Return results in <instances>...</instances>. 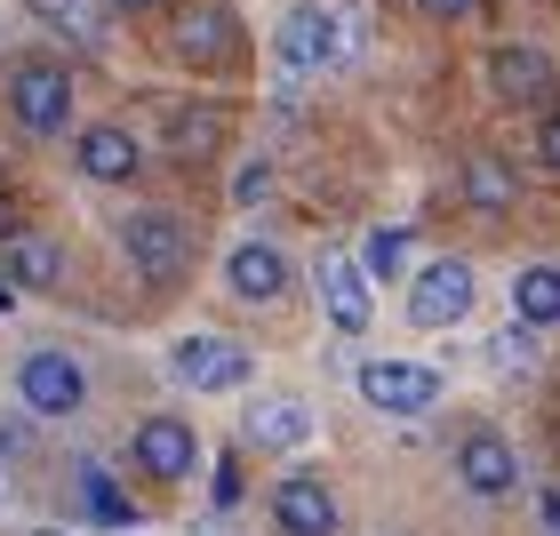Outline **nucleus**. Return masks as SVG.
I'll list each match as a JSON object with an SVG mask.
<instances>
[{
    "label": "nucleus",
    "instance_id": "0eeeda50",
    "mask_svg": "<svg viewBox=\"0 0 560 536\" xmlns=\"http://www.w3.org/2000/svg\"><path fill=\"white\" fill-rule=\"evenodd\" d=\"M361 400L376 417H424L441 400V369L424 361H361Z\"/></svg>",
    "mask_w": 560,
    "mask_h": 536
},
{
    "label": "nucleus",
    "instance_id": "a878e982",
    "mask_svg": "<svg viewBox=\"0 0 560 536\" xmlns=\"http://www.w3.org/2000/svg\"><path fill=\"white\" fill-rule=\"evenodd\" d=\"M537 161H545V168H560V105L545 113V129H537Z\"/></svg>",
    "mask_w": 560,
    "mask_h": 536
},
{
    "label": "nucleus",
    "instance_id": "dca6fc26",
    "mask_svg": "<svg viewBox=\"0 0 560 536\" xmlns=\"http://www.w3.org/2000/svg\"><path fill=\"white\" fill-rule=\"evenodd\" d=\"M248 441H257V448H280V456H289V448H304V441H313V408H304V400H289V393H272V400H257V408H248Z\"/></svg>",
    "mask_w": 560,
    "mask_h": 536
},
{
    "label": "nucleus",
    "instance_id": "f3484780",
    "mask_svg": "<svg viewBox=\"0 0 560 536\" xmlns=\"http://www.w3.org/2000/svg\"><path fill=\"white\" fill-rule=\"evenodd\" d=\"M0 280H9V289H57L65 257L40 233H9V241H0Z\"/></svg>",
    "mask_w": 560,
    "mask_h": 536
},
{
    "label": "nucleus",
    "instance_id": "7ed1b4c3",
    "mask_svg": "<svg viewBox=\"0 0 560 536\" xmlns=\"http://www.w3.org/2000/svg\"><path fill=\"white\" fill-rule=\"evenodd\" d=\"M168 376H176V385H192V393H241L248 376H257V361H248V345L192 328V337L168 345Z\"/></svg>",
    "mask_w": 560,
    "mask_h": 536
},
{
    "label": "nucleus",
    "instance_id": "393cba45",
    "mask_svg": "<svg viewBox=\"0 0 560 536\" xmlns=\"http://www.w3.org/2000/svg\"><path fill=\"white\" fill-rule=\"evenodd\" d=\"M233 200H241V209H265V200H272V168H265V161H241Z\"/></svg>",
    "mask_w": 560,
    "mask_h": 536
},
{
    "label": "nucleus",
    "instance_id": "423d86ee",
    "mask_svg": "<svg viewBox=\"0 0 560 536\" xmlns=\"http://www.w3.org/2000/svg\"><path fill=\"white\" fill-rule=\"evenodd\" d=\"M472 296H480V280H472L465 257H432V265L409 272V321L417 328H456L472 313Z\"/></svg>",
    "mask_w": 560,
    "mask_h": 536
},
{
    "label": "nucleus",
    "instance_id": "6ab92c4d",
    "mask_svg": "<svg viewBox=\"0 0 560 536\" xmlns=\"http://www.w3.org/2000/svg\"><path fill=\"white\" fill-rule=\"evenodd\" d=\"M513 321L521 328H560V265L513 272Z\"/></svg>",
    "mask_w": 560,
    "mask_h": 536
},
{
    "label": "nucleus",
    "instance_id": "c85d7f7f",
    "mask_svg": "<svg viewBox=\"0 0 560 536\" xmlns=\"http://www.w3.org/2000/svg\"><path fill=\"white\" fill-rule=\"evenodd\" d=\"M545 528L560 536V489H545Z\"/></svg>",
    "mask_w": 560,
    "mask_h": 536
},
{
    "label": "nucleus",
    "instance_id": "4468645a",
    "mask_svg": "<svg viewBox=\"0 0 560 536\" xmlns=\"http://www.w3.org/2000/svg\"><path fill=\"white\" fill-rule=\"evenodd\" d=\"M72 161H81L89 185H129V176L144 168V144H137L129 129H120V120H96V129H81Z\"/></svg>",
    "mask_w": 560,
    "mask_h": 536
},
{
    "label": "nucleus",
    "instance_id": "2eb2a0df",
    "mask_svg": "<svg viewBox=\"0 0 560 536\" xmlns=\"http://www.w3.org/2000/svg\"><path fill=\"white\" fill-rule=\"evenodd\" d=\"M224 289L241 304H280L289 296V257H280L272 241H241L233 257H224Z\"/></svg>",
    "mask_w": 560,
    "mask_h": 536
},
{
    "label": "nucleus",
    "instance_id": "cd10ccee",
    "mask_svg": "<svg viewBox=\"0 0 560 536\" xmlns=\"http://www.w3.org/2000/svg\"><path fill=\"white\" fill-rule=\"evenodd\" d=\"M105 9H120V16H144V9H161V0H105Z\"/></svg>",
    "mask_w": 560,
    "mask_h": 536
},
{
    "label": "nucleus",
    "instance_id": "4be33fe9",
    "mask_svg": "<svg viewBox=\"0 0 560 536\" xmlns=\"http://www.w3.org/2000/svg\"><path fill=\"white\" fill-rule=\"evenodd\" d=\"M217 137H224V113H217V105H200V113H176V120H168V144L185 152V161L217 152Z\"/></svg>",
    "mask_w": 560,
    "mask_h": 536
},
{
    "label": "nucleus",
    "instance_id": "20e7f679",
    "mask_svg": "<svg viewBox=\"0 0 560 536\" xmlns=\"http://www.w3.org/2000/svg\"><path fill=\"white\" fill-rule=\"evenodd\" d=\"M9 113L33 137H65V120H72V72L57 57H24L9 72Z\"/></svg>",
    "mask_w": 560,
    "mask_h": 536
},
{
    "label": "nucleus",
    "instance_id": "39448f33",
    "mask_svg": "<svg viewBox=\"0 0 560 536\" xmlns=\"http://www.w3.org/2000/svg\"><path fill=\"white\" fill-rule=\"evenodd\" d=\"M16 400H24V417H81L89 369L72 361V352H24L16 361Z\"/></svg>",
    "mask_w": 560,
    "mask_h": 536
},
{
    "label": "nucleus",
    "instance_id": "1a4fd4ad",
    "mask_svg": "<svg viewBox=\"0 0 560 536\" xmlns=\"http://www.w3.org/2000/svg\"><path fill=\"white\" fill-rule=\"evenodd\" d=\"M456 480H465L472 497H513L521 489V456H513V441L504 432H489V424H472L465 441H456Z\"/></svg>",
    "mask_w": 560,
    "mask_h": 536
},
{
    "label": "nucleus",
    "instance_id": "9d476101",
    "mask_svg": "<svg viewBox=\"0 0 560 536\" xmlns=\"http://www.w3.org/2000/svg\"><path fill=\"white\" fill-rule=\"evenodd\" d=\"M168 48H176L185 65H224V57L241 48V24L224 16L217 0H185V9L168 16Z\"/></svg>",
    "mask_w": 560,
    "mask_h": 536
},
{
    "label": "nucleus",
    "instance_id": "bb28decb",
    "mask_svg": "<svg viewBox=\"0 0 560 536\" xmlns=\"http://www.w3.org/2000/svg\"><path fill=\"white\" fill-rule=\"evenodd\" d=\"M424 16H465V9H480V0H417Z\"/></svg>",
    "mask_w": 560,
    "mask_h": 536
},
{
    "label": "nucleus",
    "instance_id": "f257e3e1",
    "mask_svg": "<svg viewBox=\"0 0 560 536\" xmlns=\"http://www.w3.org/2000/svg\"><path fill=\"white\" fill-rule=\"evenodd\" d=\"M120 248H129V272L144 280V289H176L192 265V233L176 209H129L120 217Z\"/></svg>",
    "mask_w": 560,
    "mask_h": 536
},
{
    "label": "nucleus",
    "instance_id": "f8f14e48",
    "mask_svg": "<svg viewBox=\"0 0 560 536\" xmlns=\"http://www.w3.org/2000/svg\"><path fill=\"white\" fill-rule=\"evenodd\" d=\"M272 528L280 536H337V497L320 473H289L272 489Z\"/></svg>",
    "mask_w": 560,
    "mask_h": 536
},
{
    "label": "nucleus",
    "instance_id": "2f4dec72",
    "mask_svg": "<svg viewBox=\"0 0 560 536\" xmlns=\"http://www.w3.org/2000/svg\"><path fill=\"white\" fill-rule=\"evenodd\" d=\"M0 241H9V217H0Z\"/></svg>",
    "mask_w": 560,
    "mask_h": 536
},
{
    "label": "nucleus",
    "instance_id": "7c9ffc66",
    "mask_svg": "<svg viewBox=\"0 0 560 536\" xmlns=\"http://www.w3.org/2000/svg\"><path fill=\"white\" fill-rule=\"evenodd\" d=\"M33 536H72V528H33Z\"/></svg>",
    "mask_w": 560,
    "mask_h": 536
},
{
    "label": "nucleus",
    "instance_id": "9b49d317",
    "mask_svg": "<svg viewBox=\"0 0 560 536\" xmlns=\"http://www.w3.org/2000/svg\"><path fill=\"white\" fill-rule=\"evenodd\" d=\"M320 313H328V328L337 337H361V328L376 321V289H369V272L352 265V257H320Z\"/></svg>",
    "mask_w": 560,
    "mask_h": 536
},
{
    "label": "nucleus",
    "instance_id": "412c9836",
    "mask_svg": "<svg viewBox=\"0 0 560 536\" xmlns=\"http://www.w3.org/2000/svg\"><path fill=\"white\" fill-rule=\"evenodd\" d=\"M409 248H417L409 224H376V233L361 241V257H352V265L369 272V289H376V280H409Z\"/></svg>",
    "mask_w": 560,
    "mask_h": 536
},
{
    "label": "nucleus",
    "instance_id": "b1692460",
    "mask_svg": "<svg viewBox=\"0 0 560 536\" xmlns=\"http://www.w3.org/2000/svg\"><path fill=\"white\" fill-rule=\"evenodd\" d=\"M489 361H497V369H528V361H537V328H521V321H513V328H504V337L489 345Z\"/></svg>",
    "mask_w": 560,
    "mask_h": 536
},
{
    "label": "nucleus",
    "instance_id": "c756f323",
    "mask_svg": "<svg viewBox=\"0 0 560 536\" xmlns=\"http://www.w3.org/2000/svg\"><path fill=\"white\" fill-rule=\"evenodd\" d=\"M0 313H16V289H9V280H0Z\"/></svg>",
    "mask_w": 560,
    "mask_h": 536
},
{
    "label": "nucleus",
    "instance_id": "ddd939ff",
    "mask_svg": "<svg viewBox=\"0 0 560 536\" xmlns=\"http://www.w3.org/2000/svg\"><path fill=\"white\" fill-rule=\"evenodd\" d=\"M489 81H497L504 105H560V65L545 57V48H497Z\"/></svg>",
    "mask_w": 560,
    "mask_h": 536
},
{
    "label": "nucleus",
    "instance_id": "f03ea898",
    "mask_svg": "<svg viewBox=\"0 0 560 536\" xmlns=\"http://www.w3.org/2000/svg\"><path fill=\"white\" fill-rule=\"evenodd\" d=\"M272 57L280 72H337L345 65V16L337 9H320V0H296L289 16H280V33H272Z\"/></svg>",
    "mask_w": 560,
    "mask_h": 536
},
{
    "label": "nucleus",
    "instance_id": "5701e85b",
    "mask_svg": "<svg viewBox=\"0 0 560 536\" xmlns=\"http://www.w3.org/2000/svg\"><path fill=\"white\" fill-rule=\"evenodd\" d=\"M81 497H89V513L105 521V528H137V504L120 497V489H113V480L96 473V465H81Z\"/></svg>",
    "mask_w": 560,
    "mask_h": 536
},
{
    "label": "nucleus",
    "instance_id": "aec40b11",
    "mask_svg": "<svg viewBox=\"0 0 560 536\" xmlns=\"http://www.w3.org/2000/svg\"><path fill=\"white\" fill-rule=\"evenodd\" d=\"M465 200H472L480 217H504V209L521 200V176L504 168L497 152H472V161H465Z\"/></svg>",
    "mask_w": 560,
    "mask_h": 536
},
{
    "label": "nucleus",
    "instance_id": "6e6552de",
    "mask_svg": "<svg viewBox=\"0 0 560 536\" xmlns=\"http://www.w3.org/2000/svg\"><path fill=\"white\" fill-rule=\"evenodd\" d=\"M129 456H137V473H144V480H161V489H176V480H192V473H200V441H192V424H185V417H144V424H137V441H129Z\"/></svg>",
    "mask_w": 560,
    "mask_h": 536
},
{
    "label": "nucleus",
    "instance_id": "a211bd4d",
    "mask_svg": "<svg viewBox=\"0 0 560 536\" xmlns=\"http://www.w3.org/2000/svg\"><path fill=\"white\" fill-rule=\"evenodd\" d=\"M33 16H40L57 40H72V48H105V40H113L105 0H33Z\"/></svg>",
    "mask_w": 560,
    "mask_h": 536
}]
</instances>
